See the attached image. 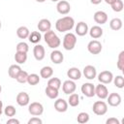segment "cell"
Listing matches in <instances>:
<instances>
[{"instance_id": "cell-3", "label": "cell", "mask_w": 124, "mask_h": 124, "mask_svg": "<svg viewBox=\"0 0 124 124\" xmlns=\"http://www.w3.org/2000/svg\"><path fill=\"white\" fill-rule=\"evenodd\" d=\"M77 44V36L74 33H67L63 38V47L66 50H72L75 48Z\"/></svg>"}, {"instance_id": "cell-45", "label": "cell", "mask_w": 124, "mask_h": 124, "mask_svg": "<svg viewBox=\"0 0 124 124\" xmlns=\"http://www.w3.org/2000/svg\"><path fill=\"white\" fill-rule=\"evenodd\" d=\"M104 1H105L107 4H108V5H111L112 3H114V2H115V0H104Z\"/></svg>"}, {"instance_id": "cell-17", "label": "cell", "mask_w": 124, "mask_h": 124, "mask_svg": "<svg viewBox=\"0 0 124 124\" xmlns=\"http://www.w3.org/2000/svg\"><path fill=\"white\" fill-rule=\"evenodd\" d=\"M68 106H69L68 105V102L65 101L62 98H59V99H57L54 102V108L58 112H65V111H67Z\"/></svg>"}, {"instance_id": "cell-13", "label": "cell", "mask_w": 124, "mask_h": 124, "mask_svg": "<svg viewBox=\"0 0 124 124\" xmlns=\"http://www.w3.org/2000/svg\"><path fill=\"white\" fill-rule=\"evenodd\" d=\"M82 74L83 76L85 77V78L89 79V80H92L96 78L97 76V71H96V68L92 65H87L83 68V71H82Z\"/></svg>"}, {"instance_id": "cell-39", "label": "cell", "mask_w": 124, "mask_h": 124, "mask_svg": "<svg viewBox=\"0 0 124 124\" xmlns=\"http://www.w3.org/2000/svg\"><path fill=\"white\" fill-rule=\"evenodd\" d=\"M16 51H21V52H26L27 53L28 50H29V46L25 42H20L16 45Z\"/></svg>"}, {"instance_id": "cell-32", "label": "cell", "mask_w": 124, "mask_h": 124, "mask_svg": "<svg viewBox=\"0 0 124 124\" xmlns=\"http://www.w3.org/2000/svg\"><path fill=\"white\" fill-rule=\"evenodd\" d=\"M40 82V77L37 74H30L27 78V83L30 85H37Z\"/></svg>"}, {"instance_id": "cell-7", "label": "cell", "mask_w": 124, "mask_h": 124, "mask_svg": "<svg viewBox=\"0 0 124 124\" xmlns=\"http://www.w3.org/2000/svg\"><path fill=\"white\" fill-rule=\"evenodd\" d=\"M87 50L91 54H99L102 51V44L98 40H92L87 45Z\"/></svg>"}, {"instance_id": "cell-2", "label": "cell", "mask_w": 124, "mask_h": 124, "mask_svg": "<svg viewBox=\"0 0 124 124\" xmlns=\"http://www.w3.org/2000/svg\"><path fill=\"white\" fill-rule=\"evenodd\" d=\"M44 39H45V42L46 43V45L50 48H57L60 46V44H61L60 38L51 29L48 30V31H46V32H45Z\"/></svg>"}, {"instance_id": "cell-25", "label": "cell", "mask_w": 124, "mask_h": 124, "mask_svg": "<svg viewBox=\"0 0 124 124\" xmlns=\"http://www.w3.org/2000/svg\"><path fill=\"white\" fill-rule=\"evenodd\" d=\"M109 27L113 31H118L122 28V20L118 17H114L109 21Z\"/></svg>"}, {"instance_id": "cell-5", "label": "cell", "mask_w": 124, "mask_h": 124, "mask_svg": "<svg viewBox=\"0 0 124 124\" xmlns=\"http://www.w3.org/2000/svg\"><path fill=\"white\" fill-rule=\"evenodd\" d=\"M28 111L33 116H40L44 112V107L39 102H33L28 106Z\"/></svg>"}, {"instance_id": "cell-38", "label": "cell", "mask_w": 124, "mask_h": 124, "mask_svg": "<svg viewBox=\"0 0 124 124\" xmlns=\"http://www.w3.org/2000/svg\"><path fill=\"white\" fill-rule=\"evenodd\" d=\"M112 80H113L114 85H115L117 88L122 89V88L124 87V78H123L122 76H116L115 78H113Z\"/></svg>"}, {"instance_id": "cell-14", "label": "cell", "mask_w": 124, "mask_h": 124, "mask_svg": "<svg viewBox=\"0 0 124 124\" xmlns=\"http://www.w3.org/2000/svg\"><path fill=\"white\" fill-rule=\"evenodd\" d=\"M16 103H17L18 106H20V107H25V106L29 105L30 97H29L28 93H26V92H19V93L16 95Z\"/></svg>"}, {"instance_id": "cell-6", "label": "cell", "mask_w": 124, "mask_h": 124, "mask_svg": "<svg viewBox=\"0 0 124 124\" xmlns=\"http://www.w3.org/2000/svg\"><path fill=\"white\" fill-rule=\"evenodd\" d=\"M80 90H81V93L88 97V98H91L93 96H95V85L91 82H85L81 85L80 87Z\"/></svg>"}, {"instance_id": "cell-44", "label": "cell", "mask_w": 124, "mask_h": 124, "mask_svg": "<svg viewBox=\"0 0 124 124\" xmlns=\"http://www.w3.org/2000/svg\"><path fill=\"white\" fill-rule=\"evenodd\" d=\"M2 113H3V103H2V101L0 100V116H1Z\"/></svg>"}, {"instance_id": "cell-23", "label": "cell", "mask_w": 124, "mask_h": 124, "mask_svg": "<svg viewBox=\"0 0 124 124\" xmlns=\"http://www.w3.org/2000/svg\"><path fill=\"white\" fill-rule=\"evenodd\" d=\"M53 75V69L50 66H45L40 70V77L43 78H49Z\"/></svg>"}, {"instance_id": "cell-22", "label": "cell", "mask_w": 124, "mask_h": 124, "mask_svg": "<svg viewBox=\"0 0 124 124\" xmlns=\"http://www.w3.org/2000/svg\"><path fill=\"white\" fill-rule=\"evenodd\" d=\"M103 29L99 26V25H94L90 28V30H88V33L90 35L91 38L93 39H99L103 36Z\"/></svg>"}, {"instance_id": "cell-19", "label": "cell", "mask_w": 124, "mask_h": 124, "mask_svg": "<svg viewBox=\"0 0 124 124\" xmlns=\"http://www.w3.org/2000/svg\"><path fill=\"white\" fill-rule=\"evenodd\" d=\"M88 25L84 21H79L76 26V34L78 36H85L88 33Z\"/></svg>"}, {"instance_id": "cell-27", "label": "cell", "mask_w": 124, "mask_h": 124, "mask_svg": "<svg viewBox=\"0 0 124 124\" xmlns=\"http://www.w3.org/2000/svg\"><path fill=\"white\" fill-rule=\"evenodd\" d=\"M28 40L32 44H38L42 40V35L40 31H32L28 36Z\"/></svg>"}, {"instance_id": "cell-49", "label": "cell", "mask_w": 124, "mask_h": 124, "mask_svg": "<svg viewBox=\"0 0 124 124\" xmlns=\"http://www.w3.org/2000/svg\"><path fill=\"white\" fill-rule=\"evenodd\" d=\"M1 27H2V23H1V20H0V29H1Z\"/></svg>"}, {"instance_id": "cell-28", "label": "cell", "mask_w": 124, "mask_h": 124, "mask_svg": "<svg viewBox=\"0 0 124 124\" xmlns=\"http://www.w3.org/2000/svg\"><path fill=\"white\" fill-rule=\"evenodd\" d=\"M15 60L18 65L24 64L27 60V53L26 52H21V51H16Z\"/></svg>"}, {"instance_id": "cell-15", "label": "cell", "mask_w": 124, "mask_h": 124, "mask_svg": "<svg viewBox=\"0 0 124 124\" xmlns=\"http://www.w3.org/2000/svg\"><path fill=\"white\" fill-rule=\"evenodd\" d=\"M33 54H34V57H35L36 60L42 61L45 58V55H46L45 47L42 45H36L33 48Z\"/></svg>"}, {"instance_id": "cell-4", "label": "cell", "mask_w": 124, "mask_h": 124, "mask_svg": "<svg viewBox=\"0 0 124 124\" xmlns=\"http://www.w3.org/2000/svg\"><path fill=\"white\" fill-rule=\"evenodd\" d=\"M92 110L96 115H105L108 111V105L104 101H96L93 104Z\"/></svg>"}, {"instance_id": "cell-29", "label": "cell", "mask_w": 124, "mask_h": 124, "mask_svg": "<svg viewBox=\"0 0 124 124\" xmlns=\"http://www.w3.org/2000/svg\"><path fill=\"white\" fill-rule=\"evenodd\" d=\"M45 92H46V95L49 99H56L58 97V94H59V90L58 89H55V88L50 87V86H46Z\"/></svg>"}, {"instance_id": "cell-11", "label": "cell", "mask_w": 124, "mask_h": 124, "mask_svg": "<svg viewBox=\"0 0 124 124\" xmlns=\"http://www.w3.org/2000/svg\"><path fill=\"white\" fill-rule=\"evenodd\" d=\"M95 95L101 100L107 99V97L108 95V90L107 86L103 83H100V84L96 85L95 86Z\"/></svg>"}, {"instance_id": "cell-26", "label": "cell", "mask_w": 124, "mask_h": 124, "mask_svg": "<svg viewBox=\"0 0 124 124\" xmlns=\"http://www.w3.org/2000/svg\"><path fill=\"white\" fill-rule=\"evenodd\" d=\"M29 34H30V31L26 26H20L16 29V35L19 39H27Z\"/></svg>"}, {"instance_id": "cell-40", "label": "cell", "mask_w": 124, "mask_h": 124, "mask_svg": "<svg viewBox=\"0 0 124 124\" xmlns=\"http://www.w3.org/2000/svg\"><path fill=\"white\" fill-rule=\"evenodd\" d=\"M28 124H42L43 123V120L40 119L38 116H33L32 118H30L27 122Z\"/></svg>"}, {"instance_id": "cell-20", "label": "cell", "mask_w": 124, "mask_h": 124, "mask_svg": "<svg viewBox=\"0 0 124 124\" xmlns=\"http://www.w3.org/2000/svg\"><path fill=\"white\" fill-rule=\"evenodd\" d=\"M50 60L54 64H61L63 62V60H64V55L60 50L54 49L50 53Z\"/></svg>"}, {"instance_id": "cell-34", "label": "cell", "mask_w": 124, "mask_h": 124, "mask_svg": "<svg viewBox=\"0 0 124 124\" xmlns=\"http://www.w3.org/2000/svg\"><path fill=\"white\" fill-rule=\"evenodd\" d=\"M77 121L79 123V124H84V123H87L89 121V114L87 112H79L77 116Z\"/></svg>"}, {"instance_id": "cell-37", "label": "cell", "mask_w": 124, "mask_h": 124, "mask_svg": "<svg viewBox=\"0 0 124 124\" xmlns=\"http://www.w3.org/2000/svg\"><path fill=\"white\" fill-rule=\"evenodd\" d=\"M117 68L120 71H124V50L120 51V53L118 54V59H117V63H116Z\"/></svg>"}, {"instance_id": "cell-24", "label": "cell", "mask_w": 124, "mask_h": 124, "mask_svg": "<svg viewBox=\"0 0 124 124\" xmlns=\"http://www.w3.org/2000/svg\"><path fill=\"white\" fill-rule=\"evenodd\" d=\"M21 71V68L19 65H16V64H14V65H11L10 68L8 69V75L10 78H16V76L18 75V73Z\"/></svg>"}, {"instance_id": "cell-21", "label": "cell", "mask_w": 124, "mask_h": 124, "mask_svg": "<svg viewBox=\"0 0 124 124\" xmlns=\"http://www.w3.org/2000/svg\"><path fill=\"white\" fill-rule=\"evenodd\" d=\"M38 29L40 32H46L48 30H50L51 28V23L49 21V19L47 18H42L39 22H38V25H37Z\"/></svg>"}, {"instance_id": "cell-47", "label": "cell", "mask_w": 124, "mask_h": 124, "mask_svg": "<svg viewBox=\"0 0 124 124\" xmlns=\"http://www.w3.org/2000/svg\"><path fill=\"white\" fill-rule=\"evenodd\" d=\"M50 1H52V2H58V1H60V0H50Z\"/></svg>"}, {"instance_id": "cell-30", "label": "cell", "mask_w": 124, "mask_h": 124, "mask_svg": "<svg viewBox=\"0 0 124 124\" xmlns=\"http://www.w3.org/2000/svg\"><path fill=\"white\" fill-rule=\"evenodd\" d=\"M78 104H79V96L75 92L70 94L68 99V105H70L71 107H78Z\"/></svg>"}, {"instance_id": "cell-46", "label": "cell", "mask_w": 124, "mask_h": 124, "mask_svg": "<svg viewBox=\"0 0 124 124\" xmlns=\"http://www.w3.org/2000/svg\"><path fill=\"white\" fill-rule=\"evenodd\" d=\"M36 1H37V2H39V3H44L46 0H36Z\"/></svg>"}, {"instance_id": "cell-43", "label": "cell", "mask_w": 124, "mask_h": 124, "mask_svg": "<svg viewBox=\"0 0 124 124\" xmlns=\"http://www.w3.org/2000/svg\"><path fill=\"white\" fill-rule=\"evenodd\" d=\"M102 1H103V0H90V2H91L93 5H98V4H100Z\"/></svg>"}, {"instance_id": "cell-42", "label": "cell", "mask_w": 124, "mask_h": 124, "mask_svg": "<svg viewBox=\"0 0 124 124\" xmlns=\"http://www.w3.org/2000/svg\"><path fill=\"white\" fill-rule=\"evenodd\" d=\"M7 124H19V120L14 117H10V119L7 120Z\"/></svg>"}, {"instance_id": "cell-35", "label": "cell", "mask_w": 124, "mask_h": 124, "mask_svg": "<svg viewBox=\"0 0 124 124\" xmlns=\"http://www.w3.org/2000/svg\"><path fill=\"white\" fill-rule=\"evenodd\" d=\"M16 113V109L14 106L10 105V106H7L5 108H4V114L8 117H14Z\"/></svg>"}, {"instance_id": "cell-10", "label": "cell", "mask_w": 124, "mask_h": 124, "mask_svg": "<svg viewBox=\"0 0 124 124\" xmlns=\"http://www.w3.org/2000/svg\"><path fill=\"white\" fill-rule=\"evenodd\" d=\"M76 89H77V84H76L75 80L68 79V80H65L62 84V90L67 95H70V94L74 93L76 91Z\"/></svg>"}, {"instance_id": "cell-1", "label": "cell", "mask_w": 124, "mask_h": 124, "mask_svg": "<svg viewBox=\"0 0 124 124\" xmlns=\"http://www.w3.org/2000/svg\"><path fill=\"white\" fill-rule=\"evenodd\" d=\"M75 26V19L72 16H66L56 20L55 22V28L59 32H68L71 31Z\"/></svg>"}, {"instance_id": "cell-18", "label": "cell", "mask_w": 124, "mask_h": 124, "mask_svg": "<svg viewBox=\"0 0 124 124\" xmlns=\"http://www.w3.org/2000/svg\"><path fill=\"white\" fill-rule=\"evenodd\" d=\"M67 77L72 80H78L81 78V72L77 67H72L67 71Z\"/></svg>"}, {"instance_id": "cell-36", "label": "cell", "mask_w": 124, "mask_h": 124, "mask_svg": "<svg viewBox=\"0 0 124 124\" xmlns=\"http://www.w3.org/2000/svg\"><path fill=\"white\" fill-rule=\"evenodd\" d=\"M110 6H111L112 11H114L116 13L121 12L123 10V8H124V4H123V1L122 0H115V2L112 3Z\"/></svg>"}, {"instance_id": "cell-12", "label": "cell", "mask_w": 124, "mask_h": 124, "mask_svg": "<svg viewBox=\"0 0 124 124\" xmlns=\"http://www.w3.org/2000/svg\"><path fill=\"white\" fill-rule=\"evenodd\" d=\"M107 99H108V104L110 107H118L121 104V101H122L121 96L118 93H115V92L108 94Z\"/></svg>"}, {"instance_id": "cell-48", "label": "cell", "mask_w": 124, "mask_h": 124, "mask_svg": "<svg viewBox=\"0 0 124 124\" xmlns=\"http://www.w3.org/2000/svg\"><path fill=\"white\" fill-rule=\"evenodd\" d=\"M1 91H2V86L0 85V93H1Z\"/></svg>"}, {"instance_id": "cell-31", "label": "cell", "mask_w": 124, "mask_h": 124, "mask_svg": "<svg viewBox=\"0 0 124 124\" xmlns=\"http://www.w3.org/2000/svg\"><path fill=\"white\" fill-rule=\"evenodd\" d=\"M47 86H50V87H53L55 89H58L61 87V80L60 78H51L48 79L47 81Z\"/></svg>"}, {"instance_id": "cell-9", "label": "cell", "mask_w": 124, "mask_h": 124, "mask_svg": "<svg viewBox=\"0 0 124 124\" xmlns=\"http://www.w3.org/2000/svg\"><path fill=\"white\" fill-rule=\"evenodd\" d=\"M56 10L60 15H67L71 11V5L66 0H60L57 2Z\"/></svg>"}, {"instance_id": "cell-8", "label": "cell", "mask_w": 124, "mask_h": 124, "mask_svg": "<svg viewBox=\"0 0 124 124\" xmlns=\"http://www.w3.org/2000/svg\"><path fill=\"white\" fill-rule=\"evenodd\" d=\"M113 79V75L110 71H102L98 75V80L103 84H109Z\"/></svg>"}, {"instance_id": "cell-33", "label": "cell", "mask_w": 124, "mask_h": 124, "mask_svg": "<svg viewBox=\"0 0 124 124\" xmlns=\"http://www.w3.org/2000/svg\"><path fill=\"white\" fill-rule=\"evenodd\" d=\"M28 75H29V74H28L26 71L21 70V71L18 73V75L16 76V81H17V82H19V83H25V82H27Z\"/></svg>"}, {"instance_id": "cell-16", "label": "cell", "mask_w": 124, "mask_h": 124, "mask_svg": "<svg viewBox=\"0 0 124 124\" xmlns=\"http://www.w3.org/2000/svg\"><path fill=\"white\" fill-rule=\"evenodd\" d=\"M94 21L98 24H105L108 21V15L104 11H97L93 16Z\"/></svg>"}, {"instance_id": "cell-41", "label": "cell", "mask_w": 124, "mask_h": 124, "mask_svg": "<svg viewBox=\"0 0 124 124\" xmlns=\"http://www.w3.org/2000/svg\"><path fill=\"white\" fill-rule=\"evenodd\" d=\"M106 124H120V122H119V120H118L117 118H115V117H109V118L107 119Z\"/></svg>"}]
</instances>
